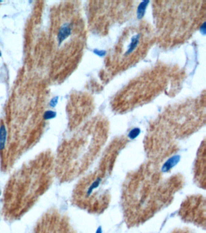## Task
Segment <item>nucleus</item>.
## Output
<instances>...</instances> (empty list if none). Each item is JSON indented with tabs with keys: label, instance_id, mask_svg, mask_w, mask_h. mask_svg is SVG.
<instances>
[{
	"label": "nucleus",
	"instance_id": "f257e3e1",
	"mask_svg": "<svg viewBox=\"0 0 206 233\" xmlns=\"http://www.w3.org/2000/svg\"><path fill=\"white\" fill-rule=\"evenodd\" d=\"M55 164L51 155L43 154L27 164L10 179L4 197L5 218H20L50 184Z\"/></svg>",
	"mask_w": 206,
	"mask_h": 233
},
{
	"label": "nucleus",
	"instance_id": "f03ea898",
	"mask_svg": "<svg viewBox=\"0 0 206 233\" xmlns=\"http://www.w3.org/2000/svg\"><path fill=\"white\" fill-rule=\"evenodd\" d=\"M135 174L134 178L133 177L129 180L125 192L139 193L125 194V204L139 196L138 201L127 209L130 214L134 211L137 214L138 209L141 211L142 207H144L143 211L146 213V214H149L167 202L171 193L175 189L172 188V184L177 181L172 183V178L168 180L162 178L158 170L156 172L151 165L143 168Z\"/></svg>",
	"mask_w": 206,
	"mask_h": 233
},
{
	"label": "nucleus",
	"instance_id": "7ed1b4c3",
	"mask_svg": "<svg viewBox=\"0 0 206 233\" xmlns=\"http://www.w3.org/2000/svg\"><path fill=\"white\" fill-rule=\"evenodd\" d=\"M30 233H74L67 219L55 211L45 214Z\"/></svg>",
	"mask_w": 206,
	"mask_h": 233
},
{
	"label": "nucleus",
	"instance_id": "20e7f679",
	"mask_svg": "<svg viewBox=\"0 0 206 233\" xmlns=\"http://www.w3.org/2000/svg\"><path fill=\"white\" fill-rule=\"evenodd\" d=\"M71 33V28L69 24L64 25L59 30L58 33V40L61 44L64 39H66Z\"/></svg>",
	"mask_w": 206,
	"mask_h": 233
},
{
	"label": "nucleus",
	"instance_id": "39448f33",
	"mask_svg": "<svg viewBox=\"0 0 206 233\" xmlns=\"http://www.w3.org/2000/svg\"><path fill=\"white\" fill-rule=\"evenodd\" d=\"M149 1L144 0V1H143L142 2H141L140 3V4L138 7L137 11V18L138 20L141 19L143 17V16L144 15L147 6L149 4Z\"/></svg>",
	"mask_w": 206,
	"mask_h": 233
},
{
	"label": "nucleus",
	"instance_id": "423d86ee",
	"mask_svg": "<svg viewBox=\"0 0 206 233\" xmlns=\"http://www.w3.org/2000/svg\"><path fill=\"white\" fill-rule=\"evenodd\" d=\"M139 37H140V36L138 35H137L134 36L132 38V39H131V44H130V45L129 46V48H128L127 52L126 53V54L131 53L132 51H133V50L137 46Z\"/></svg>",
	"mask_w": 206,
	"mask_h": 233
},
{
	"label": "nucleus",
	"instance_id": "0eeeda50",
	"mask_svg": "<svg viewBox=\"0 0 206 233\" xmlns=\"http://www.w3.org/2000/svg\"><path fill=\"white\" fill-rule=\"evenodd\" d=\"M56 116V113L51 111H47L44 114V118L46 120H48L54 118Z\"/></svg>",
	"mask_w": 206,
	"mask_h": 233
},
{
	"label": "nucleus",
	"instance_id": "6e6552de",
	"mask_svg": "<svg viewBox=\"0 0 206 233\" xmlns=\"http://www.w3.org/2000/svg\"><path fill=\"white\" fill-rule=\"evenodd\" d=\"M139 133H140V129H138V128H136V129H133V130L130 132V133H129V136L131 138H133H133L136 137L139 134Z\"/></svg>",
	"mask_w": 206,
	"mask_h": 233
},
{
	"label": "nucleus",
	"instance_id": "1a4fd4ad",
	"mask_svg": "<svg viewBox=\"0 0 206 233\" xmlns=\"http://www.w3.org/2000/svg\"><path fill=\"white\" fill-rule=\"evenodd\" d=\"M93 52L99 56H103L106 54V51L105 50H99L97 49L94 50Z\"/></svg>",
	"mask_w": 206,
	"mask_h": 233
},
{
	"label": "nucleus",
	"instance_id": "9d476101",
	"mask_svg": "<svg viewBox=\"0 0 206 233\" xmlns=\"http://www.w3.org/2000/svg\"><path fill=\"white\" fill-rule=\"evenodd\" d=\"M58 97H56L54 98H53L51 101H50V105L52 107H54L56 106V105L57 104V102H58Z\"/></svg>",
	"mask_w": 206,
	"mask_h": 233
},
{
	"label": "nucleus",
	"instance_id": "9b49d317",
	"mask_svg": "<svg viewBox=\"0 0 206 233\" xmlns=\"http://www.w3.org/2000/svg\"><path fill=\"white\" fill-rule=\"evenodd\" d=\"M200 31H201V33L203 35H206V23H204L203 24L201 25V27L200 28Z\"/></svg>",
	"mask_w": 206,
	"mask_h": 233
}]
</instances>
